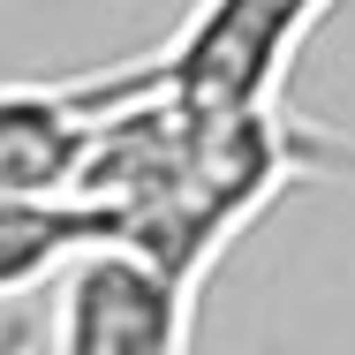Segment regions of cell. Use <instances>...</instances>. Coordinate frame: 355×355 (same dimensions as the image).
I'll use <instances>...</instances> for the list:
<instances>
[{
	"label": "cell",
	"mask_w": 355,
	"mask_h": 355,
	"mask_svg": "<svg viewBox=\"0 0 355 355\" xmlns=\"http://www.w3.org/2000/svg\"><path fill=\"white\" fill-rule=\"evenodd\" d=\"M333 0H205L166 53H151V91L174 114H250L280 106V76L295 69V46L318 31Z\"/></svg>",
	"instance_id": "cell-2"
},
{
	"label": "cell",
	"mask_w": 355,
	"mask_h": 355,
	"mask_svg": "<svg viewBox=\"0 0 355 355\" xmlns=\"http://www.w3.org/2000/svg\"><path fill=\"white\" fill-rule=\"evenodd\" d=\"M46 348L61 355H182L197 333V280L121 234H91L53 265Z\"/></svg>",
	"instance_id": "cell-1"
},
{
	"label": "cell",
	"mask_w": 355,
	"mask_h": 355,
	"mask_svg": "<svg viewBox=\"0 0 355 355\" xmlns=\"http://www.w3.org/2000/svg\"><path fill=\"white\" fill-rule=\"evenodd\" d=\"M159 76L151 61L114 76H83V83H15L0 91V197H69L76 151L91 144V129L144 98Z\"/></svg>",
	"instance_id": "cell-3"
},
{
	"label": "cell",
	"mask_w": 355,
	"mask_h": 355,
	"mask_svg": "<svg viewBox=\"0 0 355 355\" xmlns=\"http://www.w3.org/2000/svg\"><path fill=\"white\" fill-rule=\"evenodd\" d=\"M302 174H355V144L333 129H302Z\"/></svg>",
	"instance_id": "cell-4"
}]
</instances>
